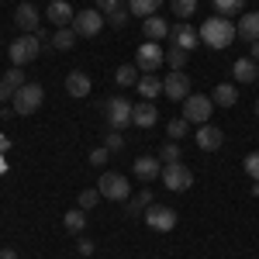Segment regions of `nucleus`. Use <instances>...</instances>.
<instances>
[{"label": "nucleus", "instance_id": "f257e3e1", "mask_svg": "<svg viewBox=\"0 0 259 259\" xmlns=\"http://www.w3.org/2000/svg\"><path fill=\"white\" fill-rule=\"evenodd\" d=\"M232 38H235V24H232L228 18H221V14L207 18L204 28H200V41H204L207 49H228Z\"/></svg>", "mask_w": 259, "mask_h": 259}, {"label": "nucleus", "instance_id": "f03ea898", "mask_svg": "<svg viewBox=\"0 0 259 259\" xmlns=\"http://www.w3.org/2000/svg\"><path fill=\"white\" fill-rule=\"evenodd\" d=\"M132 107H135V104H128L124 97H107V100H100L104 121H107V128H114V132H124V128L132 124Z\"/></svg>", "mask_w": 259, "mask_h": 259}, {"label": "nucleus", "instance_id": "7ed1b4c3", "mask_svg": "<svg viewBox=\"0 0 259 259\" xmlns=\"http://www.w3.org/2000/svg\"><path fill=\"white\" fill-rule=\"evenodd\" d=\"M41 52V38L38 35H21V38L11 41V49H7V56H11V66H28V62H35Z\"/></svg>", "mask_w": 259, "mask_h": 259}, {"label": "nucleus", "instance_id": "20e7f679", "mask_svg": "<svg viewBox=\"0 0 259 259\" xmlns=\"http://www.w3.org/2000/svg\"><path fill=\"white\" fill-rule=\"evenodd\" d=\"M41 100H45V90H41L38 83H24L18 94H14V100H11V107L18 111L21 118H28V114H35L41 107Z\"/></svg>", "mask_w": 259, "mask_h": 259}, {"label": "nucleus", "instance_id": "39448f33", "mask_svg": "<svg viewBox=\"0 0 259 259\" xmlns=\"http://www.w3.org/2000/svg\"><path fill=\"white\" fill-rule=\"evenodd\" d=\"M162 62H166V49H159V41H142L135 49V66L139 73H156Z\"/></svg>", "mask_w": 259, "mask_h": 259}, {"label": "nucleus", "instance_id": "423d86ee", "mask_svg": "<svg viewBox=\"0 0 259 259\" xmlns=\"http://www.w3.org/2000/svg\"><path fill=\"white\" fill-rule=\"evenodd\" d=\"M211 111H214V100L204 97V94H190V97L183 100V118L190 121V124H207Z\"/></svg>", "mask_w": 259, "mask_h": 259}, {"label": "nucleus", "instance_id": "0eeeda50", "mask_svg": "<svg viewBox=\"0 0 259 259\" xmlns=\"http://www.w3.org/2000/svg\"><path fill=\"white\" fill-rule=\"evenodd\" d=\"M104 24H107V18L100 14L97 7H90V11H80V14L73 18V24H69V28H73L80 38H94V35H100V31H104Z\"/></svg>", "mask_w": 259, "mask_h": 259}, {"label": "nucleus", "instance_id": "6e6552de", "mask_svg": "<svg viewBox=\"0 0 259 259\" xmlns=\"http://www.w3.org/2000/svg\"><path fill=\"white\" fill-rule=\"evenodd\" d=\"M97 190H100V197H107V200H128L132 197V187H128V180L121 177V173H100L97 180Z\"/></svg>", "mask_w": 259, "mask_h": 259}, {"label": "nucleus", "instance_id": "1a4fd4ad", "mask_svg": "<svg viewBox=\"0 0 259 259\" xmlns=\"http://www.w3.org/2000/svg\"><path fill=\"white\" fill-rule=\"evenodd\" d=\"M142 218H145V225H149L152 232H173V228H177V211L166 207V204H149Z\"/></svg>", "mask_w": 259, "mask_h": 259}, {"label": "nucleus", "instance_id": "9d476101", "mask_svg": "<svg viewBox=\"0 0 259 259\" xmlns=\"http://www.w3.org/2000/svg\"><path fill=\"white\" fill-rule=\"evenodd\" d=\"M162 183H166V190H173V194H183V190H190V183H194V173L183 166V162H169V166H162Z\"/></svg>", "mask_w": 259, "mask_h": 259}, {"label": "nucleus", "instance_id": "9b49d317", "mask_svg": "<svg viewBox=\"0 0 259 259\" xmlns=\"http://www.w3.org/2000/svg\"><path fill=\"white\" fill-rule=\"evenodd\" d=\"M162 94L169 100H177V104H183L190 97V76H183V69H173L169 76H162Z\"/></svg>", "mask_w": 259, "mask_h": 259}, {"label": "nucleus", "instance_id": "f8f14e48", "mask_svg": "<svg viewBox=\"0 0 259 259\" xmlns=\"http://www.w3.org/2000/svg\"><path fill=\"white\" fill-rule=\"evenodd\" d=\"M194 139H197V149L200 152H218L221 142H225V132H221L218 124H197V132H194Z\"/></svg>", "mask_w": 259, "mask_h": 259}, {"label": "nucleus", "instance_id": "ddd939ff", "mask_svg": "<svg viewBox=\"0 0 259 259\" xmlns=\"http://www.w3.org/2000/svg\"><path fill=\"white\" fill-rule=\"evenodd\" d=\"M14 24H18L24 35H38V31H41L38 7H35V4H21L18 11H14Z\"/></svg>", "mask_w": 259, "mask_h": 259}, {"label": "nucleus", "instance_id": "4468645a", "mask_svg": "<svg viewBox=\"0 0 259 259\" xmlns=\"http://www.w3.org/2000/svg\"><path fill=\"white\" fill-rule=\"evenodd\" d=\"M169 38H173V45L177 49H183V52H190V49H197L200 45V28H194V24H177V28H169Z\"/></svg>", "mask_w": 259, "mask_h": 259}, {"label": "nucleus", "instance_id": "2eb2a0df", "mask_svg": "<svg viewBox=\"0 0 259 259\" xmlns=\"http://www.w3.org/2000/svg\"><path fill=\"white\" fill-rule=\"evenodd\" d=\"M132 173H135L142 183H152V180L162 177V159H156V156H139V159L132 162Z\"/></svg>", "mask_w": 259, "mask_h": 259}, {"label": "nucleus", "instance_id": "dca6fc26", "mask_svg": "<svg viewBox=\"0 0 259 259\" xmlns=\"http://www.w3.org/2000/svg\"><path fill=\"white\" fill-rule=\"evenodd\" d=\"M45 18L52 21L56 28H69L73 18H76V11L69 7V0H52V4H49V11H45Z\"/></svg>", "mask_w": 259, "mask_h": 259}, {"label": "nucleus", "instance_id": "f3484780", "mask_svg": "<svg viewBox=\"0 0 259 259\" xmlns=\"http://www.w3.org/2000/svg\"><path fill=\"white\" fill-rule=\"evenodd\" d=\"M24 73H21V66H14V69H7L4 73V80H0V104L4 100H14V94H18L21 87H24Z\"/></svg>", "mask_w": 259, "mask_h": 259}, {"label": "nucleus", "instance_id": "a211bd4d", "mask_svg": "<svg viewBox=\"0 0 259 259\" xmlns=\"http://www.w3.org/2000/svg\"><path fill=\"white\" fill-rule=\"evenodd\" d=\"M159 121V107L152 104V100H142L132 107V124H139V128H152Z\"/></svg>", "mask_w": 259, "mask_h": 259}, {"label": "nucleus", "instance_id": "6ab92c4d", "mask_svg": "<svg viewBox=\"0 0 259 259\" xmlns=\"http://www.w3.org/2000/svg\"><path fill=\"white\" fill-rule=\"evenodd\" d=\"M235 38H245L249 45L259 41V11L256 14H242L239 24H235Z\"/></svg>", "mask_w": 259, "mask_h": 259}, {"label": "nucleus", "instance_id": "aec40b11", "mask_svg": "<svg viewBox=\"0 0 259 259\" xmlns=\"http://www.w3.org/2000/svg\"><path fill=\"white\" fill-rule=\"evenodd\" d=\"M232 76L239 83H256L259 80V62L256 59H235L232 62Z\"/></svg>", "mask_w": 259, "mask_h": 259}, {"label": "nucleus", "instance_id": "412c9836", "mask_svg": "<svg viewBox=\"0 0 259 259\" xmlns=\"http://www.w3.org/2000/svg\"><path fill=\"white\" fill-rule=\"evenodd\" d=\"M135 87H139L142 100H156L162 94V76H156V73H142Z\"/></svg>", "mask_w": 259, "mask_h": 259}, {"label": "nucleus", "instance_id": "4be33fe9", "mask_svg": "<svg viewBox=\"0 0 259 259\" xmlns=\"http://www.w3.org/2000/svg\"><path fill=\"white\" fill-rule=\"evenodd\" d=\"M142 31H145V41H159L169 35V21H162L159 14H152V18L142 21Z\"/></svg>", "mask_w": 259, "mask_h": 259}, {"label": "nucleus", "instance_id": "5701e85b", "mask_svg": "<svg viewBox=\"0 0 259 259\" xmlns=\"http://www.w3.org/2000/svg\"><path fill=\"white\" fill-rule=\"evenodd\" d=\"M66 94H69V97H87V94H90V76H87L83 69H73V73L66 76Z\"/></svg>", "mask_w": 259, "mask_h": 259}, {"label": "nucleus", "instance_id": "b1692460", "mask_svg": "<svg viewBox=\"0 0 259 259\" xmlns=\"http://www.w3.org/2000/svg\"><path fill=\"white\" fill-rule=\"evenodd\" d=\"M124 204H128V207H124V211H128V218H142V214H145V207H149V204H156V200H152V190H149V187H142L139 197H128Z\"/></svg>", "mask_w": 259, "mask_h": 259}, {"label": "nucleus", "instance_id": "393cba45", "mask_svg": "<svg viewBox=\"0 0 259 259\" xmlns=\"http://www.w3.org/2000/svg\"><path fill=\"white\" fill-rule=\"evenodd\" d=\"M211 100H214L218 107H235V104H239V90H235L232 83H218L214 94H211Z\"/></svg>", "mask_w": 259, "mask_h": 259}, {"label": "nucleus", "instance_id": "a878e982", "mask_svg": "<svg viewBox=\"0 0 259 259\" xmlns=\"http://www.w3.org/2000/svg\"><path fill=\"white\" fill-rule=\"evenodd\" d=\"M76 38H80V35H76L73 28H56V31H52V49H59V52H69V49L76 45Z\"/></svg>", "mask_w": 259, "mask_h": 259}, {"label": "nucleus", "instance_id": "bb28decb", "mask_svg": "<svg viewBox=\"0 0 259 259\" xmlns=\"http://www.w3.org/2000/svg\"><path fill=\"white\" fill-rule=\"evenodd\" d=\"M62 225H66V232L80 235L83 228H87V211H83V207H73V211H66V218H62Z\"/></svg>", "mask_w": 259, "mask_h": 259}, {"label": "nucleus", "instance_id": "cd10ccee", "mask_svg": "<svg viewBox=\"0 0 259 259\" xmlns=\"http://www.w3.org/2000/svg\"><path fill=\"white\" fill-rule=\"evenodd\" d=\"M162 0H128V11L135 14V18H152L156 11H159Z\"/></svg>", "mask_w": 259, "mask_h": 259}, {"label": "nucleus", "instance_id": "c85d7f7f", "mask_svg": "<svg viewBox=\"0 0 259 259\" xmlns=\"http://www.w3.org/2000/svg\"><path fill=\"white\" fill-rule=\"evenodd\" d=\"M114 83H118V87H135V83H139V66H118Z\"/></svg>", "mask_w": 259, "mask_h": 259}, {"label": "nucleus", "instance_id": "c756f323", "mask_svg": "<svg viewBox=\"0 0 259 259\" xmlns=\"http://www.w3.org/2000/svg\"><path fill=\"white\" fill-rule=\"evenodd\" d=\"M166 135H169V142H180L183 135H190V121L187 118H173L169 124H166Z\"/></svg>", "mask_w": 259, "mask_h": 259}, {"label": "nucleus", "instance_id": "7c9ffc66", "mask_svg": "<svg viewBox=\"0 0 259 259\" xmlns=\"http://www.w3.org/2000/svg\"><path fill=\"white\" fill-rule=\"evenodd\" d=\"M104 18H107V24H111V28H118V31H121V28L128 24V18H132V11H128V7H121V4H118V7H114L111 14H104Z\"/></svg>", "mask_w": 259, "mask_h": 259}, {"label": "nucleus", "instance_id": "2f4dec72", "mask_svg": "<svg viewBox=\"0 0 259 259\" xmlns=\"http://www.w3.org/2000/svg\"><path fill=\"white\" fill-rule=\"evenodd\" d=\"M242 7H245V0H214V11H218L221 18H232V14H239Z\"/></svg>", "mask_w": 259, "mask_h": 259}, {"label": "nucleus", "instance_id": "473e14b6", "mask_svg": "<svg viewBox=\"0 0 259 259\" xmlns=\"http://www.w3.org/2000/svg\"><path fill=\"white\" fill-rule=\"evenodd\" d=\"M173 14H177V18H194V14H197V0H173Z\"/></svg>", "mask_w": 259, "mask_h": 259}, {"label": "nucleus", "instance_id": "72a5a7b5", "mask_svg": "<svg viewBox=\"0 0 259 259\" xmlns=\"http://www.w3.org/2000/svg\"><path fill=\"white\" fill-rule=\"evenodd\" d=\"M159 159L166 162V166H169V162H180V159H183V152H180V142H166V145L159 149Z\"/></svg>", "mask_w": 259, "mask_h": 259}, {"label": "nucleus", "instance_id": "f704fd0d", "mask_svg": "<svg viewBox=\"0 0 259 259\" xmlns=\"http://www.w3.org/2000/svg\"><path fill=\"white\" fill-rule=\"evenodd\" d=\"M187 56H190V52H183V49H177V45H173V49L166 52V62H169L173 69H183V66H187Z\"/></svg>", "mask_w": 259, "mask_h": 259}, {"label": "nucleus", "instance_id": "c9c22d12", "mask_svg": "<svg viewBox=\"0 0 259 259\" xmlns=\"http://www.w3.org/2000/svg\"><path fill=\"white\" fill-rule=\"evenodd\" d=\"M104 145H107L111 152H121V149H124V135L111 128V132H104Z\"/></svg>", "mask_w": 259, "mask_h": 259}, {"label": "nucleus", "instance_id": "e433bc0d", "mask_svg": "<svg viewBox=\"0 0 259 259\" xmlns=\"http://www.w3.org/2000/svg\"><path fill=\"white\" fill-rule=\"evenodd\" d=\"M242 166H245V173H249V177L259 183V152H249V156L242 159Z\"/></svg>", "mask_w": 259, "mask_h": 259}, {"label": "nucleus", "instance_id": "4c0bfd02", "mask_svg": "<svg viewBox=\"0 0 259 259\" xmlns=\"http://www.w3.org/2000/svg\"><path fill=\"white\" fill-rule=\"evenodd\" d=\"M97 200H100L97 187H94V190H83V194H80V207H83V211H90V207H97Z\"/></svg>", "mask_w": 259, "mask_h": 259}, {"label": "nucleus", "instance_id": "58836bf2", "mask_svg": "<svg viewBox=\"0 0 259 259\" xmlns=\"http://www.w3.org/2000/svg\"><path fill=\"white\" fill-rule=\"evenodd\" d=\"M107 159H111V149H107V145H100V149L90 152V162H94V166H104Z\"/></svg>", "mask_w": 259, "mask_h": 259}, {"label": "nucleus", "instance_id": "ea45409f", "mask_svg": "<svg viewBox=\"0 0 259 259\" xmlns=\"http://www.w3.org/2000/svg\"><path fill=\"white\" fill-rule=\"evenodd\" d=\"M114 7H118V0H97V11H100V14H111Z\"/></svg>", "mask_w": 259, "mask_h": 259}, {"label": "nucleus", "instance_id": "a19ab883", "mask_svg": "<svg viewBox=\"0 0 259 259\" xmlns=\"http://www.w3.org/2000/svg\"><path fill=\"white\" fill-rule=\"evenodd\" d=\"M76 249H80V256H94V242H90V239H80Z\"/></svg>", "mask_w": 259, "mask_h": 259}, {"label": "nucleus", "instance_id": "79ce46f5", "mask_svg": "<svg viewBox=\"0 0 259 259\" xmlns=\"http://www.w3.org/2000/svg\"><path fill=\"white\" fill-rule=\"evenodd\" d=\"M249 59L259 62V41H252V45H249Z\"/></svg>", "mask_w": 259, "mask_h": 259}, {"label": "nucleus", "instance_id": "37998d69", "mask_svg": "<svg viewBox=\"0 0 259 259\" xmlns=\"http://www.w3.org/2000/svg\"><path fill=\"white\" fill-rule=\"evenodd\" d=\"M0 259H18V252L14 249H0Z\"/></svg>", "mask_w": 259, "mask_h": 259}, {"label": "nucleus", "instance_id": "c03bdc74", "mask_svg": "<svg viewBox=\"0 0 259 259\" xmlns=\"http://www.w3.org/2000/svg\"><path fill=\"white\" fill-rule=\"evenodd\" d=\"M0 118H4V104H0Z\"/></svg>", "mask_w": 259, "mask_h": 259}, {"label": "nucleus", "instance_id": "a18cd8bd", "mask_svg": "<svg viewBox=\"0 0 259 259\" xmlns=\"http://www.w3.org/2000/svg\"><path fill=\"white\" fill-rule=\"evenodd\" d=\"M256 114H259V100H256Z\"/></svg>", "mask_w": 259, "mask_h": 259}]
</instances>
